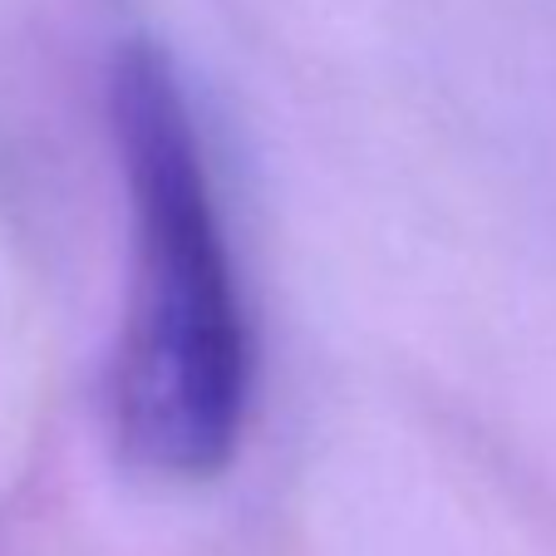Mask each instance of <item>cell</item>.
<instances>
[{
	"label": "cell",
	"mask_w": 556,
	"mask_h": 556,
	"mask_svg": "<svg viewBox=\"0 0 556 556\" xmlns=\"http://www.w3.org/2000/svg\"><path fill=\"white\" fill-rule=\"evenodd\" d=\"M109 124L134 222V281L109 379L114 439L153 478L207 483L247 429L252 330L182 74L148 35H128L109 60Z\"/></svg>",
	"instance_id": "cell-1"
}]
</instances>
